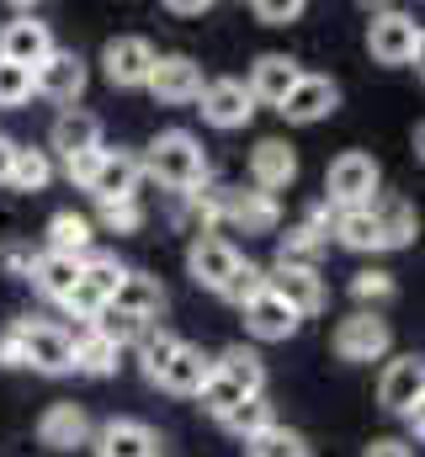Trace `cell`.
I'll use <instances>...</instances> for the list:
<instances>
[{
    "mask_svg": "<svg viewBox=\"0 0 425 457\" xmlns=\"http://www.w3.org/2000/svg\"><path fill=\"white\" fill-rule=\"evenodd\" d=\"M138 165H144L160 187H171V192H181V197H192V192L208 187V154H203V144H197L192 133H181V128L160 133Z\"/></svg>",
    "mask_w": 425,
    "mask_h": 457,
    "instance_id": "cell-1",
    "label": "cell"
},
{
    "mask_svg": "<svg viewBox=\"0 0 425 457\" xmlns=\"http://www.w3.org/2000/svg\"><path fill=\"white\" fill-rule=\"evenodd\" d=\"M421 21L415 16H404V11H378L372 21H367V54L378 59V64H421Z\"/></svg>",
    "mask_w": 425,
    "mask_h": 457,
    "instance_id": "cell-2",
    "label": "cell"
},
{
    "mask_svg": "<svg viewBox=\"0 0 425 457\" xmlns=\"http://www.w3.org/2000/svg\"><path fill=\"white\" fill-rule=\"evenodd\" d=\"M21 367L48 372V378L75 372V336L48 320H21Z\"/></svg>",
    "mask_w": 425,
    "mask_h": 457,
    "instance_id": "cell-3",
    "label": "cell"
},
{
    "mask_svg": "<svg viewBox=\"0 0 425 457\" xmlns=\"http://www.w3.org/2000/svg\"><path fill=\"white\" fill-rule=\"evenodd\" d=\"M324 192H329L335 213H340V208H367V203L378 197V160L362 154V149H346V154L329 165Z\"/></svg>",
    "mask_w": 425,
    "mask_h": 457,
    "instance_id": "cell-4",
    "label": "cell"
},
{
    "mask_svg": "<svg viewBox=\"0 0 425 457\" xmlns=\"http://www.w3.org/2000/svg\"><path fill=\"white\" fill-rule=\"evenodd\" d=\"M388 345H394V330H388V320L372 314V309H356L351 320L335 325V356H340V361H378Z\"/></svg>",
    "mask_w": 425,
    "mask_h": 457,
    "instance_id": "cell-5",
    "label": "cell"
},
{
    "mask_svg": "<svg viewBox=\"0 0 425 457\" xmlns=\"http://www.w3.org/2000/svg\"><path fill=\"white\" fill-rule=\"evenodd\" d=\"M86 91V59L75 48H54L38 70H32V96H48L59 107H70Z\"/></svg>",
    "mask_w": 425,
    "mask_h": 457,
    "instance_id": "cell-6",
    "label": "cell"
},
{
    "mask_svg": "<svg viewBox=\"0 0 425 457\" xmlns=\"http://www.w3.org/2000/svg\"><path fill=\"white\" fill-rule=\"evenodd\" d=\"M203 86H208V80H203V64L187 59V54H165V59H154V70H149V91H154V102H165V107L197 102Z\"/></svg>",
    "mask_w": 425,
    "mask_h": 457,
    "instance_id": "cell-7",
    "label": "cell"
},
{
    "mask_svg": "<svg viewBox=\"0 0 425 457\" xmlns=\"http://www.w3.org/2000/svg\"><path fill=\"white\" fill-rule=\"evenodd\" d=\"M138 176H144L138 154H128V149H102V160H96L86 192H91L102 208L106 203H128V197H138Z\"/></svg>",
    "mask_w": 425,
    "mask_h": 457,
    "instance_id": "cell-8",
    "label": "cell"
},
{
    "mask_svg": "<svg viewBox=\"0 0 425 457\" xmlns=\"http://www.w3.org/2000/svg\"><path fill=\"white\" fill-rule=\"evenodd\" d=\"M239 261H245V255H239L223 234H197L192 250H187V271H192V282L208 287V293H223V282L234 277Z\"/></svg>",
    "mask_w": 425,
    "mask_h": 457,
    "instance_id": "cell-9",
    "label": "cell"
},
{
    "mask_svg": "<svg viewBox=\"0 0 425 457\" xmlns=\"http://www.w3.org/2000/svg\"><path fill=\"white\" fill-rule=\"evenodd\" d=\"M266 287L298 314V325L314 320V314H324V277H319L314 266H277V271L266 277Z\"/></svg>",
    "mask_w": 425,
    "mask_h": 457,
    "instance_id": "cell-10",
    "label": "cell"
},
{
    "mask_svg": "<svg viewBox=\"0 0 425 457\" xmlns=\"http://www.w3.org/2000/svg\"><path fill=\"white\" fill-rule=\"evenodd\" d=\"M48 54H54V32H48V21H38V16H16V21L0 27V59H5V64L38 70Z\"/></svg>",
    "mask_w": 425,
    "mask_h": 457,
    "instance_id": "cell-11",
    "label": "cell"
},
{
    "mask_svg": "<svg viewBox=\"0 0 425 457\" xmlns=\"http://www.w3.org/2000/svg\"><path fill=\"white\" fill-rule=\"evenodd\" d=\"M154 48L144 43V37H112L102 54V70L112 86H122V91H133V86H149V70H154Z\"/></svg>",
    "mask_w": 425,
    "mask_h": 457,
    "instance_id": "cell-12",
    "label": "cell"
},
{
    "mask_svg": "<svg viewBox=\"0 0 425 457\" xmlns=\"http://www.w3.org/2000/svg\"><path fill=\"white\" fill-rule=\"evenodd\" d=\"M298 59H288V54H261L255 64H250V80H245V91H250V102L255 107H282V96L298 86Z\"/></svg>",
    "mask_w": 425,
    "mask_h": 457,
    "instance_id": "cell-13",
    "label": "cell"
},
{
    "mask_svg": "<svg viewBox=\"0 0 425 457\" xmlns=\"http://www.w3.org/2000/svg\"><path fill=\"white\" fill-rule=\"evenodd\" d=\"M335 107H340V86L329 75H298V86L282 96L277 112L288 117V122H319V117H329Z\"/></svg>",
    "mask_w": 425,
    "mask_h": 457,
    "instance_id": "cell-14",
    "label": "cell"
},
{
    "mask_svg": "<svg viewBox=\"0 0 425 457\" xmlns=\"http://www.w3.org/2000/svg\"><path fill=\"white\" fill-rule=\"evenodd\" d=\"M106 309H112V314H128V320H138V325H149V320H160V309H165V287H160V277H149V271H128V277L117 282V293L106 298Z\"/></svg>",
    "mask_w": 425,
    "mask_h": 457,
    "instance_id": "cell-15",
    "label": "cell"
},
{
    "mask_svg": "<svg viewBox=\"0 0 425 457\" xmlns=\"http://www.w3.org/2000/svg\"><path fill=\"white\" fill-rule=\"evenodd\" d=\"M421 399H425V361L421 356L388 361V372H383V383H378V404H383L388 415H404V410H415Z\"/></svg>",
    "mask_w": 425,
    "mask_h": 457,
    "instance_id": "cell-16",
    "label": "cell"
},
{
    "mask_svg": "<svg viewBox=\"0 0 425 457\" xmlns=\"http://www.w3.org/2000/svg\"><path fill=\"white\" fill-rule=\"evenodd\" d=\"M203 117H208L212 128H245L250 117H255V102H250V91H245V80H208L203 86Z\"/></svg>",
    "mask_w": 425,
    "mask_h": 457,
    "instance_id": "cell-17",
    "label": "cell"
},
{
    "mask_svg": "<svg viewBox=\"0 0 425 457\" xmlns=\"http://www.w3.org/2000/svg\"><path fill=\"white\" fill-rule=\"evenodd\" d=\"M38 442L54 447V453H75V447L91 442V415L80 404H70V399L64 404H48L43 420H38Z\"/></svg>",
    "mask_w": 425,
    "mask_h": 457,
    "instance_id": "cell-18",
    "label": "cell"
},
{
    "mask_svg": "<svg viewBox=\"0 0 425 457\" xmlns=\"http://www.w3.org/2000/svg\"><path fill=\"white\" fill-rule=\"evenodd\" d=\"M96 457H160V436L144 420H106L96 431Z\"/></svg>",
    "mask_w": 425,
    "mask_h": 457,
    "instance_id": "cell-19",
    "label": "cell"
},
{
    "mask_svg": "<svg viewBox=\"0 0 425 457\" xmlns=\"http://www.w3.org/2000/svg\"><path fill=\"white\" fill-rule=\"evenodd\" d=\"M250 176H255V187H261L266 197L282 192V187L298 176V154H293V144H288V138H261L255 154H250Z\"/></svg>",
    "mask_w": 425,
    "mask_h": 457,
    "instance_id": "cell-20",
    "label": "cell"
},
{
    "mask_svg": "<svg viewBox=\"0 0 425 457\" xmlns=\"http://www.w3.org/2000/svg\"><path fill=\"white\" fill-rule=\"evenodd\" d=\"M245 325H250L255 341H288V336H298V314H293L271 287L245 303Z\"/></svg>",
    "mask_w": 425,
    "mask_h": 457,
    "instance_id": "cell-21",
    "label": "cell"
},
{
    "mask_svg": "<svg viewBox=\"0 0 425 457\" xmlns=\"http://www.w3.org/2000/svg\"><path fill=\"white\" fill-rule=\"evenodd\" d=\"M54 149L64 154V165L80 160V154H96L102 149V117L80 112V107H64L59 122H54Z\"/></svg>",
    "mask_w": 425,
    "mask_h": 457,
    "instance_id": "cell-22",
    "label": "cell"
},
{
    "mask_svg": "<svg viewBox=\"0 0 425 457\" xmlns=\"http://www.w3.org/2000/svg\"><path fill=\"white\" fill-rule=\"evenodd\" d=\"M218 219H229L245 234H266V228H277V203L266 192H223L218 197Z\"/></svg>",
    "mask_w": 425,
    "mask_h": 457,
    "instance_id": "cell-23",
    "label": "cell"
},
{
    "mask_svg": "<svg viewBox=\"0 0 425 457\" xmlns=\"http://www.w3.org/2000/svg\"><path fill=\"white\" fill-rule=\"evenodd\" d=\"M367 213H372V224H378V234H383V250L410 245V239H415V228H421L415 208H410L404 197H394V192H378V197L367 203Z\"/></svg>",
    "mask_w": 425,
    "mask_h": 457,
    "instance_id": "cell-24",
    "label": "cell"
},
{
    "mask_svg": "<svg viewBox=\"0 0 425 457\" xmlns=\"http://www.w3.org/2000/svg\"><path fill=\"white\" fill-rule=\"evenodd\" d=\"M212 372H218V378H229L245 399H261V388H266V361H261L250 345H229V351L212 361Z\"/></svg>",
    "mask_w": 425,
    "mask_h": 457,
    "instance_id": "cell-25",
    "label": "cell"
},
{
    "mask_svg": "<svg viewBox=\"0 0 425 457\" xmlns=\"http://www.w3.org/2000/svg\"><path fill=\"white\" fill-rule=\"evenodd\" d=\"M32 287L43 293V298H64L75 282H80V255H59V250H43L38 261H32Z\"/></svg>",
    "mask_w": 425,
    "mask_h": 457,
    "instance_id": "cell-26",
    "label": "cell"
},
{
    "mask_svg": "<svg viewBox=\"0 0 425 457\" xmlns=\"http://www.w3.org/2000/svg\"><path fill=\"white\" fill-rule=\"evenodd\" d=\"M208 372H212V361L197 351V345H187L181 341V351L171 356V367L160 372V388H171V394H197L203 383H208Z\"/></svg>",
    "mask_w": 425,
    "mask_h": 457,
    "instance_id": "cell-27",
    "label": "cell"
},
{
    "mask_svg": "<svg viewBox=\"0 0 425 457\" xmlns=\"http://www.w3.org/2000/svg\"><path fill=\"white\" fill-rule=\"evenodd\" d=\"M48 176H54V160H48L43 149H21V144H16L11 170H5V187H16V192H43Z\"/></svg>",
    "mask_w": 425,
    "mask_h": 457,
    "instance_id": "cell-28",
    "label": "cell"
},
{
    "mask_svg": "<svg viewBox=\"0 0 425 457\" xmlns=\"http://www.w3.org/2000/svg\"><path fill=\"white\" fill-rule=\"evenodd\" d=\"M329 228H335V239H340L346 250H383V234H378V224H372L367 208H340Z\"/></svg>",
    "mask_w": 425,
    "mask_h": 457,
    "instance_id": "cell-29",
    "label": "cell"
},
{
    "mask_svg": "<svg viewBox=\"0 0 425 457\" xmlns=\"http://www.w3.org/2000/svg\"><path fill=\"white\" fill-rule=\"evenodd\" d=\"M48 250H59V255H91V219H80V213H54V224H48Z\"/></svg>",
    "mask_w": 425,
    "mask_h": 457,
    "instance_id": "cell-30",
    "label": "cell"
},
{
    "mask_svg": "<svg viewBox=\"0 0 425 457\" xmlns=\"http://www.w3.org/2000/svg\"><path fill=\"white\" fill-rule=\"evenodd\" d=\"M245 447H250V457H314L309 436H298V431H288V426H266V431L250 436Z\"/></svg>",
    "mask_w": 425,
    "mask_h": 457,
    "instance_id": "cell-31",
    "label": "cell"
},
{
    "mask_svg": "<svg viewBox=\"0 0 425 457\" xmlns=\"http://www.w3.org/2000/svg\"><path fill=\"white\" fill-rule=\"evenodd\" d=\"M75 372H91V378H112L117 372V345L96 336V330H86L80 341H75Z\"/></svg>",
    "mask_w": 425,
    "mask_h": 457,
    "instance_id": "cell-32",
    "label": "cell"
},
{
    "mask_svg": "<svg viewBox=\"0 0 425 457\" xmlns=\"http://www.w3.org/2000/svg\"><path fill=\"white\" fill-rule=\"evenodd\" d=\"M319 250H324L319 224H298V228L282 234V245H277V266H314Z\"/></svg>",
    "mask_w": 425,
    "mask_h": 457,
    "instance_id": "cell-33",
    "label": "cell"
},
{
    "mask_svg": "<svg viewBox=\"0 0 425 457\" xmlns=\"http://www.w3.org/2000/svg\"><path fill=\"white\" fill-rule=\"evenodd\" d=\"M128 277V266L117 261V255H106V250H91V255H80V282L86 287H96L102 298H112L117 293V282Z\"/></svg>",
    "mask_w": 425,
    "mask_h": 457,
    "instance_id": "cell-34",
    "label": "cell"
},
{
    "mask_svg": "<svg viewBox=\"0 0 425 457\" xmlns=\"http://www.w3.org/2000/svg\"><path fill=\"white\" fill-rule=\"evenodd\" d=\"M181 351V341L171 336V330H144L138 336V356H144V378L149 383H160V372L171 367V356Z\"/></svg>",
    "mask_w": 425,
    "mask_h": 457,
    "instance_id": "cell-35",
    "label": "cell"
},
{
    "mask_svg": "<svg viewBox=\"0 0 425 457\" xmlns=\"http://www.w3.org/2000/svg\"><path fill=\"white\" fill-rule=\"evenodd\" d=\"M223 426H229L234 436H245V442H250V436H261L266 426H277V415H271V404H266V399H245V404H234V410L223 415Z\"/></svg>",
    "mask_w": 425,
    "mask_h": 457,
    "instance_id": "cell-36",
    "label": "cell"
},
{
    "mask_svg": "<svg viewBox=\"0 0 425 457\" xmlns=\"http://www.w3.org/2000/svg\"><path fill=\"white\" fill-rule=\"evenodd\" d=\"M255 293H266V271H261V266H250V261H239V266H234V277L223 282V293H218V298H229V303H239V309H245Z\"/></svg>",
    "mask_w": 425,
    "mask_h": 457,
    "instance_id": "cell-37",
    "label": "cell"
},
{
    "mask_svg": "<svg viewBox=\"0 0 425 457\" xmlns=\"http://www.w3.org/2000/svg\"><path fill=\"white\" fill-rule=\"evenodd\" d=\"M197 399H203V410H208L212 420H223V415H229L234 404H245V394H239V388H234L229 378H218V372H208V383L197 388Z\"/></svg>",
    "mask_w": 425,
    "mask_h": 457,
    "instance_id": "cell-38",
    "label": "cell"
},
{
    "mask_svg": "<svg viewBox=\"0 0 425 457\" xmlns=\"http://www.w3.org/2000/svg\"><path fill=\"white\" fill-rule=\"evenodd\" d=\"M59 303H64V309H70L75 320H86V330H91V325H96V320L106 314V298L96 293V287H86V282H75V287H70V293H64Z\"/></svg>",
    "mask_w": 425,
    "mask_h": 457,
    "instance_id": "cell-39",
    "label": "cell"
},
{
    "mask_svg": "<svg viewBox=\"0 0 425 457\" xmlns=\"http://www.w3.org/2000/svg\"><path fill=\"white\" fill-rule=\"evenodd\" d=\"M27 96H32V70L0 59V107H21Z\"/></svg>",
    "mask_w": 425,
    "mask_h": 457,
    "instance_id": "cell-40",
    "label": "cell"
},
{
    "mask_svg": "<svg viewBox=\"0 0 425 457\" xmlns=\"http://www.w3.org/2000/svg\"><path fill=\"white\" fill-rule=\"evenodd\" d=\"M91 330H96V336H106V341H112L117 351H122V345H133V341H138V336H144L149 325H138V320H128V314H112V309H106V314L96 320V325H91Z\"/></svg>",
    "mask_w": 425,
    "mask_h": 457,
    "instance_id": "cell-41",
    "label": "cell"
},
{
    "mask_svg": "<svg viewBox=\"0 0 425 457\" xmlns=\"http://www.w3.org/2000/svg\"><path fill=\"white\" fill-rule=\"evenodd\" d=\"M351 293H356L362 309H367V303H388V298H394V277H388V271H356Z\"/></svg>",
    "mask_w": 425,
    "mask_h": 457,
    "instance_id": "cell-42",
    "label": "cell"
},
{
    "mask_svg": "<svg viewBox=\"0 0 425 457\" xmlns=\"http://www.w3.org/2000/svg\"><path fill=\"white\" fill-rule=\"evenodd\" d=\"M102 224L112 234H133V228L144 224V208H138V197H128V203H106L102 208Z\"/></svg>",
    "mask_w": 425,
    "mask_h": 457,
    "instance_id": "cell-43",
    "label": "cell"
},
{
    "mask_svg": "<svg viewBox=\"0 0 425 457\" xmlns=\"http://www.w3.org/2000/svg\"><path fill=\"white\" fill-rule=\"evenodd\" d=\"M298 16H304V0H255V21L266 27H288Z\"/></svg>",
    "mask_w": 425,
    "mask_h": 457,
    "instance_id": "cell-44",
    "label": "cell"
},
{
    "mask_svg": "<svg viewBox=\"0 0 425 457\" xmlns=\"http://www.w3.org/2000/svg\"><path fill=\"white\" fill-rule=\"evenodd\" d=\"M32 261H38V255H32V245H21V239H5V245H0V271L27 277V271H32Z\"/></svg>",
    "mask_w": 425,
    "mask_h": 457,
    "instance_id": "cell-45",
    "label": "cell"
},
{
    "mask_svg": "<svg viewBox=\"0 0 425 457\" xmlns=\"http://www.w3.org/2000/svg\"><path fill=\"white\" fill-rule=\"evenodd\" d=\"M0 367H21V320L0 330Z\"/></svg>",
    "mask_w": 425,
    "mask_h": 457,
    "instance_id": "cell-46",
    "label": "cell"
},
{
    "mask_svg": "<svg viewBox=\"0 0 425 457\" xmlns=\"http://www.w3.org/2000/svg\"><path fill=\"white\" fill-rule=\"evenodd\" d=\"M96 160H102V149H96V154L70 160V165H64V170H70V181H80V187H86V181H91V170H96Z\"/></svg>",
    "mask_w": 425,
    "mask_h": 457,
    "instance_id": "cell-47",
    "label": "cell"
},
{
    "mask_svg": "<svg viewBox=\"0 0 425 457\" xmlns=\"http://www.w3.org/2000/svg\"><path fill=\"white\" fill-rule=\"evenodd\" d=\"M362 457H410V447H404V442H372Z\"/></svg>",
    "mask_w": 425,
    "mask_h": 457,
    "instance_id": "cell-48",
    "label": "cell"
},
{
    "mask_svg": "<svg viewBox=\"0 0 425 457\" xmlns=\"http://www.w3.org/2000/svg\"><path fill=\"white\" fill-rule=\"evenodd\" d=\"M171 11H181V16H203L208 0H171Z\"/></svg>",
    "mask_w": 425,
    "mask_h": 457,
    "instance_id": "cell-49",
    "label": "cell"
},
{
    "mask_svg": "<svg viewBox=\"0 0 425 457\" xmlns=\"http://www.w3.org/2000/svg\"><path fill=\"white\" fill-rule=\"evenodd\" d=\"M11 154H16V144L0 133V181H5V170H11Z\"/></svg>",
    "mask_w": 425,
    "mask_h": 457,
    "instance_id": "cell-50",
    "label": "cell"
},
{
    "mask_svg": "<svg viewBox=\"0 0 425 457\" xmlns=\"http://www.w3.org/2000/svg\"><path fill=\"white\" fill-rule=\"evenodd\" d=\"M399 420H404V426H410V431H415V436H421V431H425V415H421V404H415V410H404V415H399Z\"/></svg>",
    "mask_w": 425,
    "mask_h": 457,
    "instance_id": "cell-51",
    "label": "cell"
}]
</instances>
